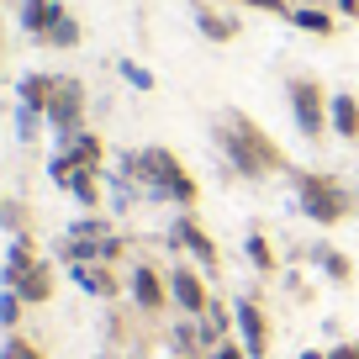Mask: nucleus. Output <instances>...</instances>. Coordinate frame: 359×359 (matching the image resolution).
<instances>
[{"label": "nucleus", "mask_w": 359, "mask_h": 359, "mask_svg": "<svg viewBox=\"0 0 359 359\" xmlns=\"http://www.w3.org/2000/svg\"><path fill=\"white\" fill-rule=\"evenodd\" d=\"M327 116H333V133L338 137H359V101H354V95H333Z\"/></svg>", "instance_id": "8"}, {"label": "nucleus", "mask_w": 359, "mask_h": 359, "mask_svg": "<svg viewBox=\"0 0 359 359\" xmlns=\"http://www.w3.org/2000/svg\"><path fill=\"white\" fill-rule=\"evenodd\" d=\"M22 101H27V111H48V101H53V79H43V74H27L22 79Z\"/></svg>", "instance_id": "13"}, {"label": "nucleus", "mask_w": 359, "mask_h": 359, "mask_svg": "<svg viewBox=\"0 0 359 359\" xmlns=\"http://www.w3.org/2000/svg\"><path fill=\"white\" fill-rule=\"evenodd\" d=\"M22 22L32 27V32H53V27L64 22V16H58V0H27Z\"/></svg>", "instance_id": "11"}, {"label": "nucleus", "mask_w": 359, "mask_h": 359, "mask_svg": "<svg viewBox=\"0 0 359 359\" xmlns=\"http://www.w3.org/2000/svg\"><path fill=\"white\" fill-rule=\"evenodd\" d=\"M133 296H137L143 312H158V306H164V285H158L154 269H133Z\"/></svg>", "instance_id": "10"}, {"label": "nucleus", "mask_w": 359, "mask_h": 359, "mask_svg": "<svg viewBox=\"0 0 359 359\" xmlns=\"http://www.w3.org/2000/svg\"><path fill=\"white\" fill-rule=\"evenodd\" d=\"M16 296H22V302H48V296H53V275H48L43 264H32L22 275V285H16Z\"/></svg>", "instance_id": "12"}, {"label": "nucleus", "mask_w": 359, "mask_h": 359, "mask_svg": "<svg viewBox=\"0 0 359 359\" xmlns=\"http://www.w3.org/2000/svg\"><path fill=\"white\" fill-rule=\"evenodd\" d=\"M248 354V348H233V344H222V348H217V359H243Z\"/></svg>", "instance_id": "24"}, {"label": "nucleus", "mask_w": 359, "mask_h": 359, "mask_svg": "<svg viewBox=\"0 0 359 359\" xmlns=\"http://www.w3.org/2000/svg\"><path fill=\"white\" fill-rule=\"evenodd\" d=\"M222 148H227V158H233L238 169H243L248 180H259V175H269V169L280 164V154H275V143H269L264 133H259L254 122H243V116H227L222 122Z\"/></svg>", "instance_id": "1"}, {"label": "nucleus", "mask_w": 359, "mask_h": 359, "mask_svg": "<svg viewBox=\"0 0 359 359\" xmlns=\"http://www.w3.org/2000/svg\"><path fill=\"white\" fill-rule=\"evenodd\" d=\"M201 27L212 37H233V22H227V16H212V11H201Z\"/></svg>", "instance_id": "18"}, {"label": "nucleus", "mask_w": 359, "mask_h": 359, "mask_svg": "<svg viewBox=\"0 0 359 359\" xmlns=\"http://www.w3.org/2000/svg\"><path fill=\"white\" fill-rule=\"evenodd\" d=\"M175 238H180V243H185V248H191L196 259H206V264H217V248H212V238H206L201 227L191 222V217H180V222H175Z\"/></svg>", "instance_id": "9"}, {"label": "nucleus", "mask_w": 359, "mask_h": 359, "mask_svg": "<svg viewBox=\"0 0 359 359\" xmlns=\"http://www.w3.org/2000/svg\"><path fill=\"white\" fill-rule=\"evenodd\" d=\"M302 359H327V354H302Z\"/></svg>", "instance_id": "25"}, {"label": "nucleus", "mask_w": 359, "mask_h": 359, "mask_svg": "<svg viewBox=\"0 0 359 359\" xmlns=\"http://www.w3.org/2000/svg\"><path fill=\"white\" fill-rule=\"evenodd\" d=\"M74 280L85 285V291H95V296H106V291H111V280H106L101 269H85V264H74Z\"/></svg>", "instance_id": "14"}, {"label": "nucleus", "mask_w": 359, "mask_h": 359, "mask_svg": "<svg viewBox=\"0 0 359 359\" xmlns=\"http://www.w3.org/2000/svg\"><path fill=\"white\" fill-rule=\"evenodd\" d=\"M169 291H175V302L185 306L191 317L212 312V302H206V285H201V275H196V269H185V264H180L175 275H169Z\"/></svg>", "instance_id": "6"}, {"label": "nucleus", "mask_w": 359, "mask_h": 359, "mask_svg": "<svg viewBox=\"0 0 359 359\" xmlns=\"http://www.w3.org/2000/svg\"><path fill=\"white\" fill-rule=\"evenodd\" d=\"M74 37H79L74 22H58V27H53V43H74Z\"/></svg>", "instance_id": "21"}, {"label": "nucleus", "mask_w": 359, "mask_h": 359, "mask_svg": "<svg viewBox=\"0 0 359 359\" xmlns=\"http://www.w3.org/2000/svg\"><path fill=\"white\" fill-rule=\"evenodd\" d=\"M248 259H254L259 269H269L275 259H269V248H264V238H248Z\"/></svg>", "instance_id": "19"}, {"label": "nucleus", "mask_w": 359, "mask_h": 359, "mask_svg": "<svg viewBox=\"0 0 359 359\" xmlns=\"http://www.w3.org/2000/svg\"><path fill=\"white\" fill-rule=\"evenodd\" d=\"M317 264H323L333 280H348V259H344V254H333V248H317Z\"/></svg>", "instance_id": "15"}, {"label": "nucleus", "mask_w": 359, "mask_h": 359, "mask_svg": "<svg viewBox=\"0 0 359 359\" xmlns=\"http://www.w3.org/2000/svg\"><path fill=\"white\" fill-rule=\"evenodd\" d=\"M137 169H143V180L154 185V191H169L175 201H191V196H196V185L185 180L180 158L164 154V148H148V154H137Z\"/></svg>", "instance_id": "3"}, {"label": "nucleus", "mask_w": 359, "mask_h": 359, "mask_svg": "<svg viewBox=\"0 0 359 359\" xmlns=\"http://www.w3.org/2000/svg\"><path fill=\"white\" fill-rule=\"evenodd\" d=\"M0 359H43L27 338H6V348H0Z\"/></svg>", "instance_id": "16"}, {"label": "nucleus", "mask_w": 359, "mask_h": 359, "mask_svg": "<svg viewBox=\"0 0 359 359\" xmlns=\"http://www.w3.org/2000/svg\"><path fill=\"white\" fill-rule=\"evenodd\" d=\"M327 359H359V344H338V348H327Z\"/></svg>", "instance_id": "23"}, {"label": "nucleus", "mask_w": 359, "mask_h": 359, "mask_svg": "<svg viewBox=\"0 0 359 359\" xmlns=\"http://www.w3.org/2000/svg\"><path fill=\"white\" fill-rule=\"evenodd\" d=\"M243 6H259V11H275V16H285V11H291L285 0H243Z\"/></svg>", "instance_id": "22"}, {"label": "nucleus", "mask_w": 359, "mask_h": 359, "mask_svg": "<svg viewBox=\"0 0 359 359\" xmlns=\"http://www.w3.org/2000/svg\"><path fill=\"white\" fill-rule=\"evenodd\" d=\"M296 22H302L306 32H327V16L323 11H296Z\"/></svg>", "instance_id": "20"}, {"label": "nucleus", "mask_w": 359, "mask_h": 359, "mask_svg": "<svg viewBox=\"0 0 359 359\" xmlns=\"http://www.w3.org/2000/svg\"><path fill=\"white\" fill-rule=\"evenodd\" d=\"M291 116L302 127V137H323V122H327V106H323V90L312 79H296L291 85Z\"/></svg>", "instance_id": "4"}, {"label": "nucleus", "mask_w": 359, "mask_h": 359, "mask_svg": "<svg viewBox=\"0 0 359 359\" xmlns=\"http://www.w3.org/2000/svg\"><path fill=\"white\" fill-rule=\"evenodd\" d=\"M16 317H22V296H16V291H6V296H0V323H6V327H16Z\"/></svg>", "instance_id": "17"}, {"label": "nucleus", "mask_w": 359, "mask_h": 359, "mask_svg": "<svg viewBox=\"0 0 359 359\" xmlns=\"http://www.w3.org/2000/svg\"><path fill=\"white\" fill-rule=\"evenodd\" d=\"M296 196H302V212L312 217V222H323V227H333V222L348 217L344 185H333L327 175H296Z\"/></svg>", "instance_id": "2"}, {"label": "nucleus", "mask_w": 359, "mask_h": 359, "mask_svg": "<svg viewBox=\"0 0 359 359\" xmlns=\"http://www.w3.org/2000/svg\"><path fill=\"white\" fill-rule=\"evenodd\" d=\"M233 323H238V333H243L248 359H264V344H269V333H264V312H259L254 302H238V306H233Z\"/></svg>", "instance_id": "7"}, {"label": "nucleus", "mask_w": 359, "mask_h": 359, "mask_svg": "<svg viewBox=\"0 0 359 359\" xmlns=\"http://www.w3.org/2000/svg\"><path fill=\"white\" fill-rule=\"evenodd\" d=\"M48 111H53V127H58V133H74V127H79L85 95H79L74 79H53V101H48Z\"/></svg>", "instance_id": "5"}]
</instances>
